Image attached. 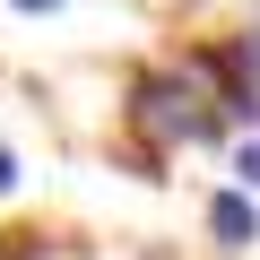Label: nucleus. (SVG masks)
<instances>
[{
  "mask_svg": "<svg viewBox=\"0 0 260 260\" xmlns=\"http://www.w3.org/2000/svg\"><path fill=\"white\" fill-rule=\"evenodd\" d=\"M121 121L139 130V165H148V182H156V165L174 156V148H200V139H217V121H225V87H217V61H174V70H139L130 78V104H121Z\"/></svg>",
  "mask_w": 260,
  "mask_h": 260,
  "instance_id": "1",
  "label": "nucleus"
},
{
  "mask_svg": "<svg viewBox=\"0 0 260 260\" xmlns=\"http://www.w3.org/2000/svg\"><path fill=\"white\" fill-rule=\"evenodd\" d=\"M208 243H217V251H225V260H243V251H251V243H260V200H251V191H243V182H234V191H217V200H208Z\"/></svg>",
  "mask_w": 260,
  "mask_h": 260,
  "instance_id": "2",
  "label": "nucleus"
},
{
  "mask_svg": "<svg viewBox=\"0 0 260 260\" xmlns=\"http://www.w3.org/2000/svg\"><path fill=\"white\" fill-rule=\"evenodd\" d=\"M234 174H243V191H260V139H243V148H234Z\"/></svg>",
  "mask_w": 260,
  "mask_h": 260,
  "instance_id": "3",
  "label": "nucleus"
},
{
  "mask_svg": "<svg viewBox=\"0 0 260 260\" xmlns=\"http://www.w3.org/2000/svg\"><path fill=\"white\" fill-rule=\"evenodd\" d=\"M9 9H26V18H52V9H61V0H9Z\"/></svg>",
  "mask_w": 260,
  "mask_h": 260,
  "instance_id": "4",
  "label": "nucleus"
},
{
  "mask_svg": "<svg viewBox=\"0 0 260 260\" xmlns=\"http://www.w3.org/2000/svg\"><path fill=\"white\" fill-rule=\"evenodd\" d=\"M0 191H18V156L9 148H0Z\"/></svg>",
  "mask_w": 260,
  "mask_h": 260,
  "instance_id": "5",
  "label": "nucleus"
}]
</instances>
